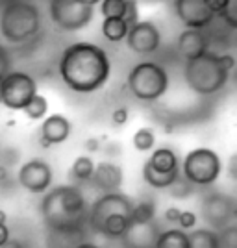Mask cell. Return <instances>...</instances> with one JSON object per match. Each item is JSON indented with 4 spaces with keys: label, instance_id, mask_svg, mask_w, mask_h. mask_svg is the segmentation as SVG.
Masks as SVG:
<instances>
[{
    "label": "cell",
    "instance_id": "cell-1",
    "mask_svg": "<svg viewBox=\"0 0 237 248\" xmlns=\"http://www.w3.org/2000/svg\"><path fill=\"white\" fill-rule=\"evenodd\" d=\"M58 71L62 82L74 93L100 91L111 76V62L102 46L89 41L69 45L60 56Z\"/></svg>",
    "mask_w": 237,
    "mask_h": 248
},
{
    "label": "cell",
    "instance_id": "cell-2",
    "mask_svg": "<svg viewBox=\"0 0 237 248\" xmlns=\"http://www.w3.org/2000/svg\"><path fill=\"white\" fill-rule=\"evenodd\" d=\"M47 232L85 233L89 228V204L83 191L76 186H58L45 193L39 204Z\"/></svg>",
    "mask_w": 237,
    "mask_h": 248
},
{
    "label": "cell",
    "instance_id": "cell-3",
    "mask_svg": "<svg viewBox=\"0 0 237 248\" xmlns=\"http://www.w3.org/2000/svg\"><path fill=\"white\" fill-rule=\"evenodd\" d=\"M135 200L121 191L106 193L89 204V230L110 241H121L132 224Z\"/></svg>",
    "mask_w": 237,
    "mask_h": 248
},
{
    "label": "cell",
    "instance_id": "cell-4",
    "mask_svg": "<svg viewBox=\"0 0 237 248\" xmlns=\"http://www.w3.org/2000/svg\"><path fill=\"white\" fill-rule=\"evenodd\" d=\"M236 67L232 54L206 52L184 65V82L198 96H213L224 89L230 73Z\"/></svg>",
    "mask_w": 237,
    "mask_h": 248
},
{
    "label": "cell",
    "instance_id": "cell-5",
    "mask_svg": "<svg viewBox=\"0 0 237 248\" xmlns=\"http://www.w3.org/2000/svg\"><path fill=\"white\" fill-rule=\"evenodd\" d=\"M41 30V11L33 0H0V35L10 45H26Z\"/></svg>",
    "mask_w": 237,
    "mask_h": 248
},
{
    "label": "cell",
    "instance_id": "cell-6",
    "mask_svg": "<svg viewBox=\"0 0 237 248\" xmlns=\"http://www.w3.org/2000/svg\"><path fill=\"white\" fill-rule=\"evenodd\" d=\"M169 73L156 62H141L128 73V91L141 102H158L169 91Z\"/></svg>",
    "mask_w": 237,
    "mask_h": 248
},
{
    "label": "cell",
    "instance_id": "cell-7",
    "mask_svg": "<svg viewBox=\"0 0 237 248\" xmlns=\"http://www.w3.org/2000/svg\"><path fill=\"white\" fill-rule=\"evenodd\" d=\"M180 172L195 187H211L222 172L221 155L207 146L193 148L182 159Z\"/></svg>",
    "mask_w": 237,
    "mask_h": 248
},
{
    "label": "cell",
    "instance_id": "cell-8",
    "mask_svg": "<svg viewBox=\"0 0 237 248\" xmlns=\"http://www.w3.org/2000/svg\"><path fill=\"white\" fill-rule=\"evenodd\" d=\"M200 217L209 230L221 232L237 222V200L222 191L207 189L200 197Z\"/></svg>",
    "mask_w": 237,
    "mask_h": 248
},
{
    "label": "cell",
    "instance_id": "cell-9",
    "mask_svg": "<svg viewBox=\"0 0 237 248\" xmlns=\"http://www.w3.org/2000/svg\"><path fill=\"white\" fill-rule=\"evenodd\" d=\"M37 94V82L35 78L22 71H11L2 78L0 96L2 106L13 111H24V108L32 102Z\"/></svg>",
    "mask_w": 237,
    "mask_h": 248
},
{
    "label": "cell",
    "instance_id": "cell-10",
    "mask_svg": "<svg viewBox=\"0 0 237 248\" xmlns=\"http://www.w3.org/2000/svg\"><path fill=\"white\" fill-rule=\"evenodd\" d=\"M48 13L58 28L65 31H78L93 21L95 8L83 6L78 0H50Z\"/></svg>",
    "mask_w": 237,
    "mask_h": 248
},
{
    "label": "cell",
    "instance_id": "cell-11",
    "mask_svg": "<svg viewBox=\"0 0 237 248\" xmlns=\"http://www.w3.org/2000/svg\"><path fill=\"white\" fill-rule=\"evenodd\" d=\"M17 182L32 195H45L52 187L54 170L50 163L43 157H32L24 161L17 170Z\"/></svg>",
    "mask_w": 237,
    "mask_h": 248
},
{
    "label": "cell",
    "instance_id": "cell-12",
    "mask_svg": "<svg viewBox=\"0 0 237 248\" xmlns=\"http://www.w3.org/2000/svg\"><path fill=\"white\" fill-rule=\"evenodd\" d=\"M124 41L134 54L150 56V54L159 50L161 33H159V28L152 21H139L128 30V35H126Z\"/></svg>",
    "mask_w": 237,
    "mask_h": 248
},
{
    "label": "cell",
    "instance_id": "cell-13",
    "mask_svg": "<svg viewBox=\"0 0 237 248\" xmlns=\"http://www.w3.org/2000/svg\"><path fill=\"white\" fill-rule=\"evenodd\" d=\"M173 8L180 22L193 30H204L217 17L207 8L206 0H173Z\"/></svg>",
    "mask_w": 237,
    "mask_h": 248
},
{
    "label": "cell",
    "instance_id": "cell-14",
    "mask_svg": "<svg viewBox=\"0 0 237 248\" xmlns=\"http://www.w3.org/2000/svg\"><path fill=\"white\" fill-rule=\"evenodd\" d=\"M72 124L62 113L47 115L41 123V134H39V145L43 148H50L54 145H62L71 137Z\"/></svg>",
    "mask_w": 237,
    "mask_h": 248
},
{
    "label": "cell",
    "instance_id": "cell-15",
    "mask_svg": "<svg viewBox=\"0 0 237 248\" xmlns=\"http://www.w3.org/2000/svg\"><path fill=\"white\" fill-rule=\"evenodd\" d=\"M161 233V228L156 220L150 222H132L121 243L124 248H156V241Z\"/></svg>",
    "mask_w": 237,
    "mask_h": 248
},
{
    "label": "cell",
    "instance_id": "cell-16",
    "mask_svg": "<svg viewBox=\"0 0 237 248\" xmlns=\"http://www.w3.org/2000/svg\"><path fill=\"white\" fill-rule=\"evenodd\" d=\"M123 169L115 161H98L95 165V172L91 178V186L100 191V195L106 193H117L123 186Z\"/></svg>",
    "mask_w": 237,
    "mask_h": 248
},
{
    "label": "cell",
    "instance_id": "cell-17",
    "mask_svg": "<svg viewBox=\"0 0 237 248\" xmlns=\"http://www.w3.org/2000/svg\"><path fill=\"white\" fill-rule=\"evenodd\" d=\"M178 52L180 56L189 62L200 58L202 54L209 52V39H207L206 31L204 30H193V28H186L178 35Z\"/></svg>",
    "mask_w": 237,
    "mask_h": 248
},
{
    "label": "cell",
    "instance_id": "cell-18",
    "mask_svg": "<svg viewBox=\"0 0 237 248\" xmlns=\"http://www.w3.org/2000/svg\"><path fill=\"white\" fill-rule=\"evenodd\" d=\"M156 172L161 174H173V172H180V159L173 148L169 146H159L150 154V157L144 161Z\"/></svg>",
    "mask_w": 237,
    "mask_h": 248
},
{
    "label": "cell",
    "instance_id": "cell-19",
    "mask_svg": "<svg viewBox=\"0 0 237 248\" xmlns=\"http://www.w3.org/2000/svg\"><path fill=\"white\" fill-rule=\"evenodd\" d=\"M189 248H221L219 233L209 228H195L187 232Z\"/></svg>",
    "mask_w": 237,
    "mask_h": 248
},
{
    "label": "cell",
    "instance_id": "cell-20",
    "mask_svg": "<svg viewBox=\"0 0 237 248\" xmlns=\"http://www.w3.org/2000/svg\"><path fill=\"white\" fill-rule=\"evenodd\" d=\"M95 163L91 155H78L71 165V178L78 184H91L95 172Z\"/></svg>",
    "mask_w": 237,
    "mask_h": 248
},
{
    "label": "cell",
    "instance_id": "cell-21",
    "mask_svg": "<svg viewBox=\"0 0 237 248\" xmlns=\"http://www.w3.org/2000/svg\"><path fill=\"white\" fill-rule=\"evenodd\" d=\"M100 30H102V35L110 43H121L126 39L130 26L121 17H110V19H104L102 21V28Z\"/></svg>",
    "mask_w": 237,
    "mask_h": 248
},
{
    "label": "cell",
    "instance_id": "cell-22",
    "mask_svg": "<svg viewBox=\"0 0 237 248\" xmlns=\"http://www.w3.org/2000/svg\"><path fill=\"white\" fill-rule=\"evenodd\" d=\"M141 174H143L144 184H146L148 187H152V189H156V191H167L169 187L174 184V180L180 174H182V172H173V174H161V172H156V170H152L150 167L144 163V165H143V170H141Z\"/></svg>",
    "mask_w": 237,
    "mask_h": 248
},
{
    "label": "cell",
    "instance_id": "cell-23",
    "mask_svg": "<svg viewBox=\"0 0 237 248\" xmlns=\"http://www.w3.org/2000/svg\"><path fill=\"white\" fill-rule=\"evenodd\" d=\"M156 248H189L187 232L180 230V228L161 230L159 237L156 241Z\"/></svg>",
    "mask_w": 237,
    "mask_h": 248
},
{
    "label": "cell",
    "instance_id": "cell-24",
    "mask_svg": "<svg viewBox=\"0 0 237 248\" xmlns=\"http://www.w3.org/2000/svg\"><path fill=\"white\" fill-rule=\"evenodd\" d=\"M156 215H158L156 200L150 197H144L134 204L132 222H150V220H156Z\"/></svg>",
    "mask_w": 237,
    "mask_h": 248
},
{
    "label": "cell",
    "instance_id": "cell-25",
    "mask_svg": "<svg viewBox=\"0 0 237 248\" xmlns=\"http://www.w3.org/2000/svg\"><path fill=\"white\" fill-rule=\"evenodd\" d=\"M132 145L135 150L139 152H150L156 146V132L148 126H143L139 130H135L134 137H132Z\"/></svg>",
    "mask_w": 237,
    "mask_h": 248
},
{
    "label": "cell",
    "instance_id": "cell-26",
    "mask_svg": "<svg viewBox=\"0 0 237 248\" xmlns=\"http://www.w3.org/2000/svg\"><path fill=\"white\" fill-rule=\"evenodd\" d=\"M83 239V233H56L48 232V248H76Z\"/></svg>",
    "mask_w": 237,
    "mask_h": 248
},
{
    "label": "cell",
    "instance_id": "cell-27",
    "mask_svg": "<svg viewBox=\"0 0 237 248\" xmlns=\"http://www.w3.org/2000/svg\"><path fill=\"white\" fill-rule=\"evenodd\" d=\"M47 113H48V100L41 93L35 94L32 98V102L24 108V115L32 121H43L47 117Z\"/></svg>",
    "mask_w": 237,
    "mask_h": 248
},
{
    "label": "cell",
    "instance_id": "cell-28",
    "mask_svg": "<svg viewBox=\"0 0 237 248\" xmlns=\"http://www.w3.org/2000/svg\"><path fill=\"white\" fill-rule=\"evenodd\" d=\"M167 193H169L173 198H176V200H186V198H189V197H193V195H195L196 187L193 186L189 180H186L184 176L180 174L174 180V184L167 189Z\"/></svg>",
    "mask_w": 237,
    "mask_h": 248
},
{
    "label": "cell",
    "instance_id": "cell-29",
    "mask_svg": "<svg viewBox=\"0 0 237 248\" xmlns=\"http://www.w3.org/2000/svg\"><path fill=\"white\" fill-rule=\"evenodd\" d=\"M124 10H126V0H102L100 2V13L104 19H110V17L123 19Z\"/></svg>",
    "mask_w": 237,
    "mask_h": 248
},
{
    "label": "cell",
    "instance_id": "cell-30",
    "mask_svg": "<svg viewBox=\"0 0 237 248\" xmlns=\"http://www.w3.org/2000/svg\"><path fill=\"white\" fill-rule=\"evenodd\" d=\"M217 233H219L221 248H237V222L230 224V226L217 232Z\"/></svg>",
    "mask_w": 237,
    "mask_h": 248
},
{
    "label": "cell",
    "instance_id": "cell-31",
    "mask_svg": "<svg viewBox=\"0 0 237 248\" xmlns=\"http://www.w3.org/2000/svg\"><path fill=\"white\" fill-rule=\"evenodd\" d=\"M224 24L232 30H237V0H226L224 4V10L219 15Z\"/></svg>",
    "mask_w": 237,
    "mask_h": 248
},
{
    "label": "cell",
    "instance_id": "cell-32",
    "mask_svg": "<svg viewBox=\"0 0 237 248\" xmlns=\"http://www.w3.org/2000/svg\"><path fill=\"white\" fill-rule=\"evenodd\" d=\"M123 19L130 28L141 21L139 19V4H137V0H126V10H124Z\"/></svg>",
    "mask_w": 237,
    "mask_h": 248
},
{
    "label": "cell",
    "instance_id": "cell-33",
    "mask_svg": "<svg viewBox=\"0 0 237 248\" xmlns=\"http://www.w3.org/2000/svg\"><path fill=\"white\" fill-rule=\"evenodd\" d=\"M196 222H198V215L191 209H186L180 213V218H178V228L184 230V232H189V230H195Z\"/></svg>",
    "mask_w": 237,
    "mask_h": 248
},
{
    "label": "cell",
    "instance_id": "cell-34",
    "mask_svg": "<svg viewBox=\"0 0 237 248\" xmlns=\"http://www.w3.org/2000/svg\"><path fill=\"white\" fill-rule=\"evenodd\" d=\"M13 71V60H11V52L0 45V76H6Z\"/></svg>",
    "mask_w": 237,
    "mask_h": 248
},
{
    "label": "cell",
    "instance_id": "cell-35",
    "mask_svg": "<svg viewBox=\"0 0 237 248\" xmlns=\"http://www.w3.org/2000/svg\"><path fill=\"white\" fill-rule=\"evenodd\" d=\"M128 108H124V106H119V108H115L113 111H111V123L115 126H124V124L128 123Z\"/></svg>",
    "mask_w": 237,
    "mask_h": 248
},
{
    "label": "cell",
    "instance_id": "cell-36",
    "mask_svg": "<svg viewBox=\"0 0 237 248\" xmlns=\"http://www.w3.org/2000/svg\"><path fill=\"white\" fill-rule=\"evenodd\" d=\"M226 172H228V176H230V180L237 182V152H236V154L230 155V159H228Z\"/></svg>",
    "mask_w": 237,
    "mask_h": 248
},
{
    "label": "cell",
    "instance_id": "cell-37",
    "mask_svg": "<svg viewBox=\"0 0 237 248\" xmlns=\"http://www.w3.org/2000/svg\"><path fill=\"white\" fill-rule=\"evenodd\" d=\"M180 213H182V209H178V207H169L165 211V215H163V218H165V222H169V224H178V218H180Z\"/></svg>",
    "mask_w": 237,
    "mask_h": 248
},
{
    "label": "cell",
    "instance_id": "cell-38",
    "mask_svg": "<svg viewBox=\"0 0 237 248\" xmlns=\"http://www.w3.org/2000/svg\"><path fill=\"white\" fill-rule=\"evenodd\" d=\"M83 146H85V150H87V152L95 154V152H98V150H100V139H98V137H87V139H85V143H83Z\"/></svg>",
    "mask_w": 237,
    "mask_h": 248
},
{
    "label": "cell",
    "instance_id": "cell-39",
    "mask_svg": "<svg viewBox=\"0 0 237 248\" xmlns=\"http://www.w3.org/2000/svg\"><path fill=\"white\" fill-rule=\"evenodd\" d=\"M207 8L213 11L215 15H221L222 10H224V4H226V0H206Z\"/></svg>",
    "mask_w": 237,
    "mask_h": 248
},
{
    "label": "cell",
    "instance_id": "cell-40",
    "mask_svg": "<svg viewBox=\"0 0 237 248\" xmlns=\"http://www.w3.org/2000/svg\"><path fill=\"white\" fill-rule=\"evenodd\" d=\"M10 237H11V232L10 228H8V224H0V248L10 241Z\"/></svg>",
    "mask_w": 237,
    "mask_h": 248
},
{
    "label": "cell",
    "instance_id": "cell-41",
    "mask_svg": "<svg viewBox=\"0 0 237 248\" xmlns=\"http://www.w3.org/2000/svg\"><path fill=\"white\" fill-rule=\"evenodd\" d=\"M8 182H10V167L0 163V186H4V184H8Z\"/></svg>",
    "mask_w": 237,
    "mask_h": 248
},
{
    "label": "cell",
    "instance_id": "cell-42",
    "mask_svg": "<svg viewBox=\"0 0 237 248\" xmlns=\"http://www.w3.org/2000/svg\"><path fill=\"white\" fill-rule=\"evenodd\" d=\"M2 248H26V247H24V243H22L21 239L10 237V241H8Z\"/></svg>",
    "mask_w": 237,
    "mask_h": 248
},
{
    "label": "cell",
    "instance_id": "cell-43",
    "mask_svg": "<svg viewBox=\"0 0 237 248\" xmlns=\"http://www.w3.org/2000/svg\"><path fill=\"white\" fill-rule=\"evenodd\" d=\"M100 248H124V247L121 241H110V239H106V243Z\"/></svg>",
    "mask_w": 237,
    "mask_h": 248
},
{
    "label": "cell",
    "instance_id": "cell-44",
    "mask_svg": "<svg viewBox=\"0 0 237 248\" xmlns=\"http://www.w3.org/2000/svg\"><path fill=\"white\" fill-rule=\"evenodd\" d=\"M76 248H100V247H98V245H95V243H91V241H82Z\"/></svg>",
    "mask_w": 237,
    "mask_h": 248
},
{
    "label": "cell",
    "instance_id": "cell-45",
    "mask_svg": "<svg viewBox=\"0 0 237 248\" xmlns=\"http://www.w3.org/2000/svg\"><path fill=\"white\" fill-rule=\"evenodd\" d=\"M78 2H82L83 6H89V8H95L96 4H100L102 0H78Z\"/></svg>",
    "mask_w": 237,
    "mask_h": 248
},
{
    "label": "cell",
    "instance_id": "cell-46",
    "mask_svg": "<svg viewBox=\"0 0 237 248\" xmlns=\"http://www.w3.org/2000/svg\"><path fill=\"white\" fill-rule=\"evenodd\" d=\"M0 224H8V213L4 209H0Z\"/></svg>",
    "mask_w": 237,
    "mask_h": 248
},
{
    "label": "cell",
    "instance_id": "cell-47",
    "mask_svg": "<svg viewBox=\"0 0 237 248\" xmlns=\"http://www.w3.org/2000/svg\"><path fill=\"white\" fill-rule=\"evenodd\" d=\"M2 78H4V76H0V87H2ZM0 104H2V96H0Z\"/></svg>",
    "mask_w": 237,
    "mask_h": 248
},
{
    "label": "cell",
    "instance_id": "cell-48",
    "mask_svg": "<svg viewBox=\"0 0 237 248\" xmlns=\"http://www.w3.org/2000/svg\"><path fill=\"white\" fill-rule=\"evenodd\" d=\"M0 152H2V146H0Z\"/></svg>",
    "mask_w": 237,
    "mask_h": 248
},
{
    "label": "cell",
    "instance_id": "cell-49",
    "mask_svg": "<svg viewBox=\"0 0 237 248\" xmlns=\"http://www.w3.org/2000/svg\"><path fill=\"white\" fill-rule=\"evenodd\" d=\"M171 2H173V0H171Z\"/></svg>",
    "mask_w": 237,
    "mask_h": 248
}]
</instances>
